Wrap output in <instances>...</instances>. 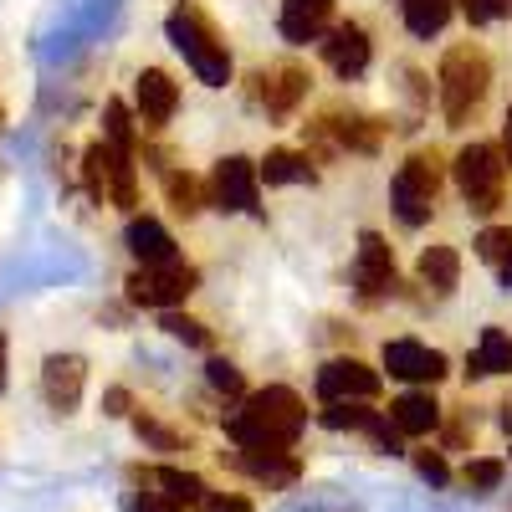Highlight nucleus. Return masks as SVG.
<instances>
[{
  "mask_svg": "<svg viewBox=\"0 0 512 512\" xmlns=\"http://www.w3.org/2000/svg\"><path fill=\"white\" fill-rule=\"evenodd\" d=\"M0 390H6V333H0Z\"/></svg>",
  "mask_w": 512,
  "mask_h": 512,
  "instance_id": "38",
  "label": "nucleus"
},
{
  "mask_svg": "<svg viewBox=\"0 0 512 512\" xmlns=\"http://www.w3.org/2000/svg\"><path fill=\"white\" fill-rule=\"evenodd\" d=\"M436 195H441V159L436 154H410L395 169V185H390L395 216L405 226H425V221H431V210H436Z\"/></svg>",
  "mask_w": 512,
  "mask_h": 512,
  "instance_id": "5",
  "label": "nucleus"
},
{
  "mask_svg": "<svg viewBox=\"0 0 512 512\" xmlns=\"http://www.w3.org/2000/svg\"><path fill=\"white\" fill-rule=\"evenodd\" d=\"M256 175H262L267 185H303V180H313V159L292 154V149H272L262 164H256Z\"/></svg>",
  "mask_w": 512,
  "mask_h": 512,
  "instance_id": "22",
  "label": "nucleus"
},
{
  "mask_svg": "<svg viewBox=\"0 0 512 512\" xmlns=\"http://www.w3.org/2000/svg\"><path fill=\"white\" fill-rule=\"evenodd\" d=\"M200 287V272L185 267V262H164V267H139L128 277V297L144 308H175Z\"/></svg>",
  "mask_w": 512,
  "mask_h": 512,
  "instance_id": "7",
  "label": "nucleus"
},
{
  "mask_svg": "<svg viewBox=\"0 0 512 512\" xmlns=\"http://www.w3.org/2000/svg\"><path fill=\"white\" fill-rule=\"evenodd\" d=\"M134 98H139V118H144V128H164L169 118H175V108H180V88H175V77L159 72V67L139 72Z\"/></svg>",
  "mask_w": 512,
  "mask_h": 512,
  "instance_id": "15",
  "label": "nucleus"
},
{
  "mask_svg": "<svg viewBox=\"0 0 512 512\" xmlns=\"http://www.w3.org/2000/svg\"><path fill=\"white\" fill-rule=\"evenodd\" d=\"M502 477H507V466L497 456H477V461H466V472H461V482L472 487V492H497Z\"/></svg>",
  "mask_w": 512,
  "mask_h": 512,
  "instance_id": "26",
  "label": "nucleus"
},
{
  "mask_svg": "<svg viewBox=\"0 0 512 512\" xmlns=\"http://www.w3.org/2000/svg\"><path fill=\"white\" fill-rule=\"evenodd\" d=\"M108 415H128V395H123V390L108 395Z\"/></svg>",
  "mask_w": 512,
  "mask_h": 512,
  "instance_id": "36",
  "label": "nucleus"
},
{
  "mask_svg": "<svg viewBox=\"0 0 512 512\" xmlns=\"http://www.w3.org/2000/svg\"><path fill=\"white\" fill-rule=\"evenodd\" d=\"M400 16L415 36H436L451 21V0H400Z\"/></svg>",
  "mask_w": 512,
  "mask_h": 512,
  "instance_id": "24",
  "label": "nucleus"
},
{
  "mask_svg": "<svg viewBox=\"0 0 512 512\" xmlns=\"http://www.w3.org/2000/svg\"><path fill=\"white\" fill-rule=\"evenodd\" d=\"M82 169H88V190H93L98 200H108V205H118V210H134V205H139V180H134V164H128L123 149L93 144Z\"/></svg>",
  "mask_w": 512,
  "mask_h": 512,
  "instance_id": "6",
  "label": "nucleus"
},
{
  "mask_svg": "<svg viewBox=\"0 0 512 512\" xmlns=\"http://www.w3.org/2000/svg\"><path fill=\"white\" fill-rule=\"evenodd\" d=\"M205 512H251V502L246 497H216V492H210L205 497Z\"/></svg>",
  "mask_w": 512,
  "mask_h": 512,
  "instance_id": "34",
  "label": "nucleus"
},
{
  "mask_svg": "<svg viewBox=\"0 0 512 512\" xmlns=\"http://www.w3.org/2000/svg\"><path fill=\"white\" fill-rule=\"evenodd\" d=\"M103 134H108V144L123 149V154H128V144H134V118H128V108H123L118 98L103 108Z\"/></svg>",
  "mask_w": 512,
  "mask_h": 512,
  "instance_id": "27",
  "label": "nucleus"
},
{
  "mask_svg": "<svg viewBox=\"0 0 512 512\" xmlns=\"http://www.w3.org/2000/svg\"><path fill=\"white\" fill-rule=\"evenodd\" d=\"M390 420H395V431L400 436H431L436 425H441V405L425 395V390H410L390 405Z\"/></svg>",
  "mask_w": 512,
  "mask_h": 512,
  "instance_id": "20",
  "label": "nucleus"
},
{
  "mask_svg": "<svg viewBox=\"0 0 512 512\" xmlns=\"http://www.w3.org/2000/svg\"><path fill=\"white\" fill-rule=\"evenodd\" d=\"M303 425H308V405L287 384H272V390H256L226 420V436L246 451H292V441L303 436Z\"/></svg>",
  "mask_w": 512,
  "mask_h": 512,
  "instance_id": "1",
  "label": "nucleus"
},
{
  "mask_svg": "<svg viewBox=\"0 0 512 512\" xmlns=\"http://www.w3.org/2000/svg\"><path fill=\"white\" fill-rule=\"evenodd\" d=\"M354 287L364 303H379V297L395 292V251L384 236L364 231L359 236V256H354Z\"/></svg>",
  "mask_w": 512,
  "mask_h": 512,
  "instance_id": "9",
  "label": "nucleus"
},
{
  "mask_svg": "<svg viewBox=\"0 0 512 512\" xmlns=\"http://www.w3.org/2000/svg\"><path fill=\"white\" fill-rule=\"evenodd\" d=\"M374 420H379V415L364 410V400H344V405H328V410H323L328 431H369Z\"/></svg>",
  "mask_w": 512,
  "mask_h": 512,
  "instance_id": "25",
  "label": "nucleus"
},
{
  "mask_svg": "<svg viewBox=\"0 0 512 512\" xmlns=\"http://www.w3.org/2000/svg\"><path fill=\"white\" fill-rule=\"evenodd\" d=\"M164 26H169L175 52L195 67V77L210 82V88H226V82H231V52H226L221 31L210 26V16H205L200 6H175Z\"/></svg>",
  "mask_w": 512,
  "mask_h": 512,
  "instance_id": "2",
  "label": "nucleus"
},
{
  "mask_svg": "<svg viewBox=\"0 0 512 512\" xmlns=\"http://www.w3.org/2000/svg\"><path fill=\"white\" fill-rule=\"evenodd\" d=\"M487 82H492V67L477 47H451L446 62H441V113H446V123L472 118L487 98Z\"/></svg>",
  "mask_w": 512,
  "mask_h": 512,
  "instance_id": "3",
  "label": "nucleus"
},
{
  "mask_svg": "<svg viewBox=\"0 0 512 512\" xmlns=\"http://www.w3.org/2000/svg\"><path fill=\"white\" fill-rule=\"evenodd\" d=\"M415 272H420V282L431 287L436 297H451V292H456V277H461V262H456L451 246H425Z\"/></svg>",
  "mask_w": 512,
  "mask_h": 512,
  "instance_id": "21",
  "label": "nucleus"
},
{
  "mask_svg": "<svg viewBox=\"0 0 512 512\" xmlns=\"http://www.w3.org/2000/svg\"><path fill=\"white\" fill-rule=\"evenodd\" d=\"M323 57H328V67H333L338 77H364V72H369L374 47H369L364 26L344 21V26H333V31H328V41H323Z\"/></svg>",
  "mask_w": 512,
  "mask_h": 512,
  "instance_id": "14",
  "label": "nucleus"
},
{
  "mask_svg": "<svg viewBox=\"0 0 512 512\" xmlns=\"http://www.w3.org/2000/svg\"><path fill=\"white\" fill-rule=\"evenodd\" d=\"M134 482L154 497H169V502H185V507H200L210 497V487L195 477V472H180V466H134Z\"/></svg>",
  "mask_w": 512,
  "mask_h": 512,
  "instance_id": "13",
  "label": "nucleus"
},
{
  "mask_svg": "<svg viewBox=\"0 0 512 512\" xmlns=\"http://www.w3.org/2000/svg\"><path fill=\"white\" fill-rule=\"evenodd\" d=\"M139 512H190V507H185V502H169V497L144 492V497H139Z\"/></svg>",
  "mask_w": 512,
  "mask_h": 512,
  "instance_id": "35",
  "label": "nucleus"
},
{
  "mask_svg": "<svg viewBox=\"0 0 512 512\" xmlns=\"http://www.w3.org/2000/svg\"><path fill=\"white\" fill-rule=\"evenodd\" d=\"M502 154H507V164H512V108H507V134H502Z\"/></svg>",
  "mask_w": 512,
  "mask_h": 512,
  "instance_id": "37",
  "label": "nucleus"
},
{
  "mask_svg": "<svg viewBox=\"0 0 512 512\" xmlns=\"http://www.w3.org/2000/svg\"><path fill=\"white\" fill-rule=\"evenodd\" d=\"M164 333H169V338H180V344H195V349L210 344V333H205L195 318H180V313H164Z\"/></svg>",
  "mask_w": 512,
  "mask_h": 512,
  "instance_id": "29",
  "label": "nucleus"
},
{
  "mask_svg": "<svg viewBox=\"0 0 512 512\" xmlns=\"http://www.w3.org/2000/svg\"><path fill=\"white\" fill-rule=\"evenodd\" d=\"M82 384H88V364H82L77 354H52L47 369H41V395H47V405L57 415H72L77 410Z\"/></svg>",
  "mask_w": 512,
  "mask_h": 512,
  "instance_id": "12",
  "label": "nucleus"
},
{
  "mask_svg": "<svg viewBox=\"0 0 512 512\" xmlns=\"http://www.w3.org/2000/svg\"><path fill=\"white\" fill-rule=\"evenodd\" d=\"M318 395L328 405H344V400H374L379 395V374L359 359H328L318 369Z\"/></svg>",
  "mask_w": 512,
  "mask_h": 512,
  "instance_id": "10",
  "label": "nucleus"
},
{
  "mask_svg": "<svg viewBox=\"0 0 512 512\" xmlns=\"http://www.w3.org/2000/svg\"><path fill=\"white\" fill-rule=\"evenodd\" d=\"M415 472L431 482V487H446L451 482V466L441 461V451H415Z\"/></svg>",
  "mask_w": 512,
  "mask_h": 512,
  "instance_id": "33",
  "label": "nucleus"
},
{
  "mask_svg": "<svg viewBox=\"0 0 512 512\" xmlns=\"http://www.w3.org/2000/svg\"><path fill=\"white\" fill-rule=\"evenodd\" d=\"M384 369L410 384H436L446 379V354L415 344V338H395V344H384Z\"/></svg>",
  "mask_w": 512,
  "mask_h": 512,
  "instance_id": "11",
  "label": "nucleus"
},
{
  "mask_svg": "<svg viewBox=\"0 0 512 512\" xmlns=\"http://www.w3.org/2000/svg\"><path fill=\"white\" fill-rule=\"evenodd\" d=\"M210 195H216L221 210H241V216H256V200H262V175H256V164L231 154L216 164V175H210Z\"/></svg>",
  "mask_w": 512,
  "mask_h": 512,
  "instance_id": "8",
  "label": "nucleus"
},
{
  "mask_svg": "<svg viewBox=\"0 0 512 512\" xmlns=\"http://www.w3.org/2000/svg\"><path fill=\"white\" fill-rule=\"evenodd\" d=\"M502 431H507V436H512V400H507V405H502Z\"/></svg>",
  "mask_w": 512,
  "mask_h": 512,
  "instance_id": "40",
  "label": "nucleus"
},
{
  "mask_svg": "<svg viewBox=\"0 0 512 512\" xmlns=\"http://www.w3.org/2000/svg\"><path fill=\"white\" fill-rule=\"evenodd\" d=\"M502 185H507V154L497 144H466L456 154V190L477 216H492L502 205Z\"/></svg>",
  "mask_w": 512,
  "mask_h": 512,
  "instance_id": "4",
  "label": "nucleus"
},
{
  "mask_svg": "<svg viewBox=\"0 0 512 512\" xmlns=\"http://www.w3.org/2000/svg\"><path fill=\"white\" fill-rule=\"evenodd\" d=\"M267 88H262V108H267V118H287L297 103H303V93H308V72L303 67H277V72H267L262 77Z\"/></svg>",
  "mask_w": 512,
  "mask_h": 512,
  "instance_id": "19",
  "label": "nucleus"
},
{
  "mask_svg": "<svg viewBox=\"0 0 512 512\" xmlns=\"http://www.w3.org/2000/svg\"><path fill=\"white\" fill-rule=\"evenodd\" d=\"M461 11L472 26H487V21H502L512 11V0H461Z\"/></svg>",
  "mask_w": 512,
  "mask_h": 512,
  "instance_id": "31",
  "label": "nucleus"
},
{
  "mask_svg": "<svg viewBox=\"0 0 512 512\" xmlns=\"http://www.w3.org/2000/svg\"><path fill=\"white\" fill-rule=\"evenodd\" d=\"M128 251L139 256V267L180 262V256H175V236H169L159 221H149V216H134V221H128Z\"/></svg>",
  "mask_w": 512,
  "mask_h": 512,
  "instance_id": "18",
  "label": "nucleus"
},
{
  "mask_svg": "<svg viewBox=\"0 0 512 512\" xmlns=\"http://www.w3.org/2000/svg\"><path fill=\"white\" fill-rule=\"evenodd\" d=\"M236 466H241L251 482H262V487H272V492H277V487H292L297 472H303L292 451H246V446H241Z\"/></svg>",
  "mask_w": 512,
  "mask_h": 512,
  "instance_id": "17",
  "label": "nucleus"
},
{
  "mask_svg": "<svg viewBox=\"0 0 512 512\" xmlns=\"http://www.w3.org/2000/svg\"><path fill=\"white\" fill-rule=\"evenodd\" d=\"M164 190H169V205H175L180 216H195L200 210V180L195 175H164Z\"/></svg>",
  "mask_w": 512,
  "mask_h": 512,
  "instance_id": "28",
  "label": "nucleus"
},
{
  "mask_svg": "<svg viewBox=\"0 0 512 512\" xmlns=\"http://www.w3.org/2000/svg\"><path fill=\"white\" fill-rule=\"evenodd\" d=\"M333 21V0H282V36L292 41V47H308V41H318Z\"/></svg>",
  "mask_w": 512,
  "mask_h": 512,
  "instance_id": "16",
  "label": "nucleus"
},
{
  "mask_svg": "<svg viewBox=\"0 0 512 512\" xmlns=\"http://www.w3.org/2000/svg\"><path fill=\"white\" fill-rule=\"evenodd\" d=\"M502 369H512V338L502 328H482V344L472 354V374L482 379V374H502Z\"/></svg>",
  "mask_w": 512,
  "mask_h": 512,
  "instance_id": "23",
  "label": "nucleus"
},
{
  "mask_svg": "<svg viewBox=\"0 0 512 512\" xmlns=\"http://www.w3.org/2000/svg\"><path fill=\"white\" fill-rule=\"evenodd\" d=\"M205 374H210V384H216L221 395H241V369H236L231 359H210Z\"/></svg>",
  "mask_w": 512,
  "mask_h": 512,
  "instance_id": "32",
  "label": "nucleus"
},
{
  "mask_svg": "<svg viewBox=\"0 0 512 512\" xmlns=\"http://www.w3.org/2000/svg\"><path fill=\"white\" fill-rule=\"evenodd\" d=\"M477 251H482V262L502 267L507 256H512V231H482V236H477Z\"/></svg>",
  "mask_w": 512,
  "mask_h": 512,
  "instance_id": "30",
  "label": "nucleus"
},
{
  "mask_svg": "<svg viewBox=\"0 0 512 512\" xmlns=\"http://www.w3.org/2000/svg\"><path fill=\"white\" fill-rule=\"evenodd\" d=\"M497 272H502V287H507V292H512V256H507V262H502V267H497Z\"/></svg>",
  "mask_w": 512,
  "mask_h": 512,
  "instance_id": "39",
  "label": "nucleus"
}]
</instances>
